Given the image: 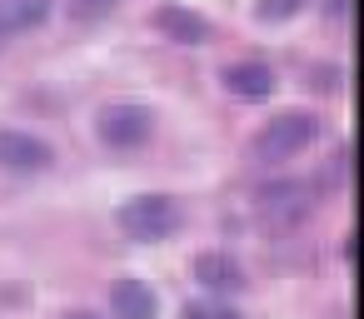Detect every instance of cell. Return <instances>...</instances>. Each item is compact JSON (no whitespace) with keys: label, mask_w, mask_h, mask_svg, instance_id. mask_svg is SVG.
I'll list each match as a JSON object with an SVG mask.
<instances>
[{"label":"cell","mask_w":364,"mask_h":319,"mask_svg":"<svg viewBox=\"0 0 364 319\" xmlns=\"http://www.w3.org/2000/svg\"><path fill=\"white\" fill-rule=\"evenodd\" d=\"M319 135V115L314 110H279L255 130V160L259 165H289L294 155H304Z\"/></svg>","instance_id":"cell-1"},{"label":"cell","mask_w":364,"mask_h":319,"mask_svg":"<svg viewBox=\"0 0 364 319\" xmlns=\"http://www.w3.org/2000/svg\"><path fill=\"white\" fill-rule=\"evenodd\" d=\"M115 220H120V229H125L130 239H140V244H160V239L180 234V225H185V210H180L170 195H155V190H145V195H130V200L115 210Z\"/></svg>","instance_id":"cell-2"},{"label":"cell","mask_w":364,"mask_h":319,"mask_svg":"<svg viewBox=\"0 0 364 319\" xmlns=\"http://www.w3.org/2000/svg\"><path fill=\"white\" fill-rule=\"evenodd\" d=\"M150 135H155V110H150V105L110 100V105H100V115H95V140H100L105 150L130 155V150L150 145Z\"/></svg>","instance_id":"cell-3"},{"label":"cell","mask_w":364,"mask_h":319,"mask_svg":"<svg viewBox=\"0 0 364 319\" xmlns=\"http://www.w3.org/2000/svg\"><path fill=\"white\" fill-rule=\"evenodd\" d=\"M195 284L200 289H210V294H240L245 289V264L235 259V254H225V249H205V254H195Z\"/></svg>","instance_id":"cell-4"},{"label":"cell","mask_w":364,"mask_h":319,"mask_svg":"<svg viewBox=\"0 0 364 319\" xmlns=\"http://www.w3.org/2000/svg\"><path fill=\"white\" fill-rule=\"evenodd\" d=\"M50 160H55V150L41 135H31V130H0V165H6V170L31 175V170H46Z\"/></svg>","instance_id":"cell-5"},{"label":"cell","mask_w":364,"mask_h":319,"mask_svg":"<svg viewBox=\"0 0 364 319\" xmlns=\"http://www.w3.org/2000/svg\"><path fill=\"white\" fill-rule=\"evenodd\" d=\"M220 80L235 100H269L274 95V70L264 60H235V65L220 70Z\"/></svg>","instance_id":"cell-6"},{"label":"cell","mask_w":364,"mask_h":319,"mask_svg":"<svg viewBox=\"0 0 364 319\" xmlns=\"http://www.w3.org/2000/svg\"><path fill=\"white\" fill-rule=\"evenodd\" d=\"M150 26H155L160 36H170L175 45H200V40H210V36H215V26H210L205 16L185 11V6H160V11L150 16Z\"/></svg>","instance_id":"cell-7"},{"label":"cell","mask_w":364,"mask_h":319,"mask_svg":"<svg viewBox=\"0 0 364 319\" xmlns=\"http://www.w3.org/2000/svg\"><path fill=\"white\" fill-rule=\"evenodd\" d=\"M110 314L115 319H160V299L145 279H115L110 284Z\"/></svg>","instance_id":"cell-8"},{"label":"cell","mask_w":364,"mask_h":319,"mask_svg":"<svg viewBox=\"0 0 364 319\" xmlns=\"http://www.w3.org/2000/svg\"><path fill=\"white\" fill-rule=\"evenodd\" d=\"M50 21V0H0V40Z\"/></svg>","instance_id":"cell-9"},{"label":"cell","mask_w":364,"mask_h":319,"mask_svg":"<svg viewBox=\"0 0 364 319\" xmlns=\"http://www.w3.org/2000/svg\"><path fill=\"white\" fill-rule=\"evenodd\" d=\"M304 185H269V190H259V210L269 215V220H279V225H294L309 205H304Z\"/></svg>","instance_id":"cell-10"},{"label":"cell","mask_w":364,"mask_h":319,"mask_svg":"<svg viewBox=\"0 0 364 319\" xmlns=\"http://www.w3.org/2000/svg\"><path fill=\"white\" fill-rule=\"evenodd\" d=\"M304 6H314V0H255V21L259 26H279V21H294Z\"/></svg>","instance_id":"cell-11"},{"label":"cell","mask_w":364,"mask_h":319,"mask_svg":"<svg viewBox=\"0 0 364 319\" xmlns=\"http://www.w3.org/2000/svg\"><path fill=\"white\" fill-rule=\"evenodd\" d=\"M115 6H120V0H70V21H75V26H95V21H105Z\"/></svg>","instance_id":"cell-12"},{"label":"cell","mask_w":364,"mask_h":319,"mask_svg":"<svg viewBox=\"0 0 364 319\" xmlns=\"http://www.w3.org/2000/svg\"><path fill=\"white\" fill-rule=\"evenodd\" d=\"M180 319H240V309H230V304H220V299H190V304L180 309Z\"/></svg>","instance_id":"cell-13"},{"label":"cell","mask_w":364,"mask_h":319,"mask_svg":"<svg viewBox=\"0 0 364 319\" xmlns=\"http://www.w3.org/2000/svg\"><path fill=\"white\" fill-rule=\"evenodd\" d=\"M60 319H105V314H95V309H65Z\"/></svg>","instance_id":"cell-14"},{"label":"cell","mask_w":364,"mask_h":319,"mask_svg":"<svg viewBox=\"0 0 364 319\" xmlns=\"http://www.w3.org/2000/svg\"><path fill=\"white\" fill-rule=\"evenodd\" d=\"M324 11H329V16H334V21H339V16H344V11H349V0H329V6H324Z\"/></svg>","instance_id":"cell-15"}]
</instances>
